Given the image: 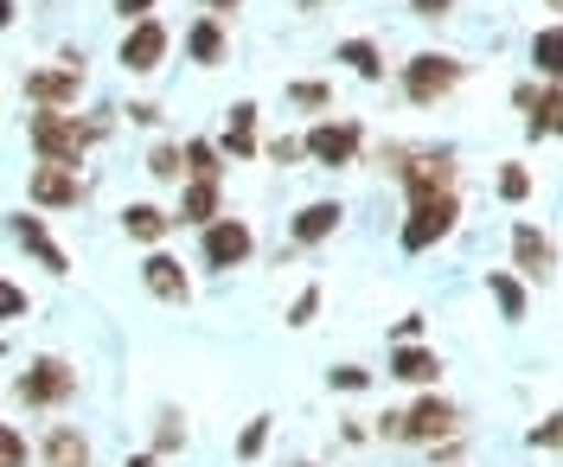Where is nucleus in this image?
I'll return each instance as SVG.
<instances>
[{"label":"nucleus","mask_w":563,"mask_h":467,"mask_svg":"<svg viewBox=\"0 0 563 467\" xmlns=\"http://www.w3.org/2000/svg\"><path fill=\"white\" fill-rule=\"evenodd\" d=\"M26 135H33L45 167H77L84 147L103 142V122H77V115H65V109H38L33 122H26Z\"/></svg>","instance_id":"f257e3e1"},{"label":"nucleus","mask_w":563,"mask_h":467,"mask_svg":"<svg viewBox=\"0 0 563 467\" xmlns=\"http://www.w3.org/2000/svg\"><path fill=\"white\" fill-rule=\"evenodd\" d=\"M461 224V199L455 192H435V199H410V218H404V231H397V244L410 256H422V251H435L449 231Z\"/></svg>","instance_id":"f03ea898"},{"label":"nucleus","mask_w":563,"mask_h":467,"mask_svg":"<svg viewBox=\"0 0 563 467\" xmlns=\"http://www.w3.org/2000/svg\"><path fill=\"white\" fill-rule=\"evenodd\" d=\"M461 77H467V65H461L455 52H417V58L404 65V97H410V103H442Z\"/></svg>","instance_id":"7ed1b4c3"},{"label":"nucleus","mask_w":563,"mask_h":467,"mask_svg":"<svg viewBox=\"0 0 563 467\" xmlns=\"http://www.w3.org/2000/svg\"><path fill=\"white\" fill-rule=\"evenodd\" d=\"M13 391H20V403H26V410H58V403L77 391V371H70L58 353H38V359L20 371V385H13Z\"/></svg>","instance_id":"20e7f679"},{"label":"nucleus","mask_w":563,"mask_h":467,"mask_svg":"<svg viewBox=\"0 0 563 467\" xmlns=\"http://www.w3.org/2000/svg\"><path fill=\"white\" fill-rule=\"evenodd\" d=\"M358 142H365L358 122H314V129L301 135V154H308L314 167H352V160H358Z\"/></svg>","instance_id":"39448f33"},{"label":"nucleus","mask_w":563,"mask_h":467,"mask_svg":"<svg viewBox=\"0 0 563 467\" xmlns=\"http://www.w3.org/2000/svg\"><path fill=\"white\" fill-rule=\"evenodd\" d=\"M256 237H250L244 218H211L206 224V269H244Z\"/></svg>","instance_id":"423d86ee"},{"label":"nucleus","mask_w":563,"mask_h":467,"mask_svg":"<svg viewBox=\"0 0 563 467\" xmlns=\"http://www.w3.org/2000/svg\"><path fill=\"white\" fill-rule=\"evenodd\" d=\"M397 174L410 186V199H435V192H455V154H404L397 147Z\"/></svg>","instance_id":"0eeeda50"},{"label":"nucleus","mask_w":563,"mask_h":467,"mask_svg":"<svg viewBox=\"0 0 563 467\" xmlns=\"http://www.w3.org/2000/svg\"><path fill=\"white\" fill-rule=\"evenodd\" d=\"M167 26L147 13V20H135L129 33H122V71H135V77H147V71H161V58H167Z\"/></svg>","instance_id":"6e6552de"},{"label":"nucleus","mask_w":563,"mask_h":467,"mask_svg":"<svg viewBox=\"0 0 563 467\" xmlns=\"http://www.w3.org/2000/svg\"><path fill=\"white\" fill-rule=\"evenodd\" d=\"M461 430V410L449 397H422L417 410H404V435L397 442H449Z\"/></svg>","instance_id":"1a4fd4ad"},{"label":"nucleus","mask_w":563,"mask_h":467,"mask_svg":"<svg viewBox=\"0 0 563 467\" xmlns=\"http://www.w3.org/2000/svg\"><path fill=\"white\" fill-rule=\"evenodd\" d=\"M26 192H33L38 212H70V205L84 199V180H77V167H45V160H38V174H33Z\"/></svg>","instance_id":"9d476101"},{"label":"nucleus","mask_w":563,"mask_h":467,"mask_svg":"<svg viewBox=\"0 0 563 467\" xmlns=\"http://www.w3.org/2000/svg\"><path fill=\"white\" fill-rule=\"evenodd\" d=\"M77 90H84V65L26 71V103H38V109H65V103H77Z\"/></svg>","instance_id":"9b49d317"},{"label":"nucleus","mask_w":563,"mask_h":467,"mask_svg":"<svg viewBox=\"0 0 563 467\" xmlns=\"http://www.w3.org/2000/svg\"><path fill=\"white\" fill-rule=\"evenodd\" d=\"M512 256H519V269L531 282H551V269H558V251H551V237L538 224H512Z\"/></svg>","instance_id":"f8f14e48"},{"label":"nucleus","mask_w":563,"mask_h":467,"mask_svg":"<svg viewBox=\"0 0 563 467\" xmlns=\"http://www.w3.org/2000/svg\"><path fill=\"white\" fill-rule=\"evenodd\" d=\"M141 282H147V294H161V301H186V294H192V276H186L179 256H167V251H147Z\"/></svg>","instance_id":"ddd939ff"},{"label":"nucleus","mask_w":563,"mask_h":467,"mask_svg":"<svg viewBox=\"0 0 563 467\" xmlns=\"http://www.w3.org/2000/svg\"><path fill=\"white\" fill-rule=\"evenodd\" d=\"M340 218H346L340 199H314V205H301V212H295L288 231H295V244H327V237L340 231Z\"/></svg>","instance_id":"4468645a"},{"label":"nucleus","mask_w":563,"mask_h":467,"mask_svg":"<svg viewBox=\"0 0 563 467\" xmlns=\"http://www.w3.org/2000/svg\"><path fill=\"white\" fill-rule=\"evenodd\" d=\"M211 218H224V192H218V180H186L174 224H199V231H206Z\"/></svg>","instance_id":"2eb2a0df"},{"label":"nucleus","mask_w":563,"mask_h":467,"mask_svg":"<svg viewBox=\"0 0 563 467\" xmlns=\"http://www.w3.org/2000/svg\"><path fill=\"white\" fill-rule=\"evenodd\" d=\"M13 237H20V244H26V251L38 256V263H45V269H52V276H70V256L58 251V244H52V231H45V218H13Z\"/></svg>","instance_id":"dca6fc26"},{"label":"nucleus","mask_w":563,"mask_h":467,"mask_svg":"<svg viewBox=\"0 0 563 467\" xmlns=\"http://www.w3.org/2000/svg\"><path fill=\"white\" fill-rule=\"evenodd\" d=\"M122 231H129L135 244H147V251H161V237L174 231V212H161V205H147V199H135V205L122 212Z\"/></svg>","instance_id":"f3484780"},{"label":"nucleus","mask_w":563,"mask_h":467,"mask_svg":"<svg viewBox=\"0 0 563 467\" xmlns=\"http://www.w3.org/2000/svg\"><path fill=\"white\" fill-rule=\"evenodd\" d=\"M390 378H404V385H435V378H442V359H435L429 346H397V353H390Z\"/></svg>","instance_id":"a211bd4d"},{"label":"nucleus","mask_w":563,"mask_h":467,"mask_svg":"<svg viewBox=\"0 0 563 467\" xmlns=\"http://www.w3.org/2000/svg\"><path fill=\"white\" fill-rule=\"evenodd\" d=\"M186 52H192V65H224V20L199 13L192 33H186Z\"/></svg>","instance_id":"6ab92c4d"},{"label":"nucleus","mask_w":563,"mask_h":467,"mask_svg":"<svg viewBox=\"0 0 563 467\" xmlns=\"http://www.w3.org/2000/svg\"><path fill=\"white\" fill-rule=\"evenodd\" d=\"M218 154H231V160H250V154H256V103L231 109V122H224V147H218Z\"/></svg>","instance_id":"aec40b11"},{"label":"nucleus","mask_w":563,"mask_h":467,"mask_svg":"<svg viewBox=\"0 0 563 467\" xmlns=\"http://www.w3.org/2000/svg\"><path fill=\"white\" fill-rule=\"evenodd\" d=\"M45 467H90V442L70 423H58V430L45 435Z\"/></svg>","instance_id":"412c9836"},{"label":"nucleus","mask_w":563,"mask_h":467,"mask_svg":"<svg viewBox=\"0 0 563 467\" xmlns=\"http://www.w3.org/2000/svg\"><path fill=\"white\" fill-rule=\"evenodd\" d=\"M333 58H340V65H352V77H365V84H385V52H378L372 38H346Z\"/></svg>","instance_id":"4be33fe9"},{"label":"nucleus","mask_w":563,"mask_h":467,"mask_svg":"<svg viewBox=\"0 0 563 467\" xmlns=\"http://www.w3.org/2000/svg\"><path fill=\"white\" fill-rule=\"evenodd\" d=\"M487 294L493 301H499V314H506V321H526V282H519V276H506V269H487Z\"/></svg>","instance_id":"5701e85b"},{"label":"nucleus","mask_w":563,"mask_h":467,"mask_svg":"<svg viewBox=\"0 0 563 467\" xmlns=\"http://www.w3.org/2000/svg\"><path fill=\"white\" fill-rule=\"evenodd\" d=\"M526 135H531V142L558 135V84H544V90H538V103L526 109Z\"/></svg>","instance_id":"b1692460"},{"label":"nucleus","mask_w":563,"mask_h":467,"mask_svg":"<svg viewBox=\"0 0 563 467\" xmlns=\"http://www.w3.org/2000/svg\"><path fill=\"white\" fill-rule=\"evenodd\" d=\"M179 167H186L192 180H218V174H224V154H218L211 142H186L179 147Z\"/></svg>","instance_id":"393cba45"},{"label":"nucleus","mask_w":563,"mask_h":467,"mask_svg":"<svg viewBox=\"0 0 563 467\" xmlns=\"http://www.w3.org/2000/svg\"><path fill=\"white\" fill-rule=\"evenodd\" d=\"M558 58H563V33H558V26H544V33L531 38V65L544 71V84H558V71H563Z\"/></svg>","instance_id":"a878e982"},{"label":"nucleus","mask_w":563,"mask_h":467,"mask_svg":"<svg viewBox=\"0 0 563 467\" xmlns=\"http://www.w3.org/2000/svg\"><path fill=\"white\" fill-rule=\"evenodd\" d=\"M499 199H506V205H526V199H531V174L519 167V160H506V167H499Z\"/></svg>","instance_id":"bb28decb"},{"label":"nucleus","mask_w":563,"mask_h":467,"mask_svg":"<svg viewBox=\"0 0 563 467\" xmlns=\"http://www.w3.org/2000/svg\"><path fill=\"white\" fill-rule=\"evenodd\" d=\"M26 462H33V448H26V430L0 423V467H26Z\"/></svg>","instance_id":"cd10ccee"},{"label":"nucleus","mask_w":563,"mask_h":467,"mask_svg":"<svg viewBox=\"0 0 563 467\" xmlns=\"http://www.w3.org/2000/svg\"><path fill=\"white\" fill-rule=\"evenodd\" d=\"M288 103L295 109H327L333 103V90H327L320 77H301V84H288Z\"/></svg>","instance_id":"c85d7f7f"},{"label":"nucleus","mask_w":563,"mask_h":467,"mask_svg":"<svg viewBox=\"0 0 563 467\" xmlns=\"http://www.w3.org/2000/svg\"><path fill=\"white\" fill-rule=\"evenodd\" d=\"M269 423H276V416H250V423H244V435H238V462H256V455H263Z\"/></svg>","instance_id":"c756f323"},{"label":"nucleus","mask_w":563,"mask_h":467,"mask_svg":"<svg viewBox=\"0 0 563 467\" xmlns=\"http://www.w3.org/2000/svg\"><path fill=\"white\" fill-rule=\"evenodd\" d=\"M147 174H154V180H179V174H186V167H179V147L174 142H154V154H147Z\"/></svg>","instance_id":"7c9ffc66"},{"label":"nucleus","mask_w":563,"mask_h":467,"mask_svg":"<svg viewBox=\"0 0 563 467\" xmlns=\"http://www.w3.org/2000/svg\"><path fill=\"white\" fill-rule=\"evenodd\" d=\"M327 385H333V391H346V397H358L365 385H372V371H365V365H333V371H327Z\"/></svg>","instance_id":"2f4dec72"},{"label":"nucleus","mask_w":563,"mask_h":467,"mask_svg":"<svg viewBox=\"0 0 563 467\" xmlns=\"http://www.w3.org/2000/svg\"><path fill=\"white\" fill-rule=\"evenodd\" d=\"M26 308H33V301H26V288H13L7 276H0V326H7V321H26Z\"/></svg>","instance_id":"473e14b6"},{"label":"nucleus","mask_w":563,"mask_h":467,"mask_svg":"<svg viewBox=\"0 0 563 467\" xmlns=\"http://www.w3.org/2000/svg\"><path fill=\"white\" fill-rule=\"evenodd\" d=\"M314 314H320V288H301L295 308H288V326H314Z\"/></svg>","instance_id":"72a5a7b5"},{"label":"nucleus","mask_w":563,"mask_h":467,"mask_svg":"<svg viewBox=\"0 0 563 467\" xmlns=\"http://www.w3.org/2000/svg\"><path fill=\"white\" fill-rule=\"evenodd\" d=\"M179 442H186V430H179V416L167 410V416H161V435H154V455H174Z\"/></svg>","instance_id":"f704fd0d"},{"label":"nucleus","mask_w":563,"mask_h":467,"mask_svg":"<svg viewBox=\"0 0 563 467\" xmlns=\"http://www.w3.org/2000/svg\"><path fill=\"white\" fill-rule=\"evenodd\" d=\"M269 160L295 167V160H308V154H301V142H295V135H282V142H269Z\"/></svg>","instance_id":"c9c22d12"},{"label":"nucleus","mask_w":563,"mask_h":467,"mask_svg":"<svg viewBox=\"0 0 563 467\" xmlns=\"http://www.w3.org/2000/svg\"><path fill=\"white\" fill-rule=\"evenodd\" d=\"M558 416H544V423H538V430H531V448H544V455H551V448H558Z\"/></svg>","instance_id":"e433bc0d"},{"label":"nucleus","mask_w":563,"mask_h":467,"mask_svg":"<svg viewBox=\"0 0 563 467\" xmlns=\"http://www.w3.org/2000/svg\"><path fill=\"white\" fill-rule=\"evenodd\" d=\"M449 7H455V0H410L417 20H449Z\"/></svg>","instance_id":"4c0bfd02"},{"label":"nucleus","mask_w":563,"mask_h":467,"mask_svg":"<svg viewBox=\"0 0 563 467\" xmlns=\"http://www.w3.org/2000/svg\"><path fill=\"white\" fill-rule=\"evenodd\" d=\"M422 340V314H404V321H397V346H417Z\"/></svg>","instance_id":"58836bf2"},{"label":"nucleus","mask_w":563,"mask_h":467,"mask_svg":"<svg viewBox=\"0 0 563 467\" xmlns=\"http://www.w3.org/2000/svg\"><path fill=\"white\" fill-rule=\"evenodd\" d=\"M115 13L135 26V20H147V13H154V0H115Z\"/></svg>","instance_id":"ea45409f"},{"label":"nucleus","mask_w":563,"mask_h":467,"mask_svg":"<svg viewBox=\"0 0 563 467\" xmlns=\"http://www.w3.org/2000/svg\"><path fill=\"white\" fill-rule=\"evenodd\" d=\"M129 122H141V129H154V122H161V109H154V103H129Z\"/></svg>","instance_id":"a19ab883"},{"label":"nucleus","mask_w":563,"mask_h":467,"mask_svg":"<svg viewBox=\"0 0 563 467\" xmlns=\"http://www.w3.org/2000/svg\"><path fill=\"white\" fill-rule=\"evenodd\" d=\"M378 435H390V442H397V435H404V410H385V416H378Z\"/></svg>","instance_id":"79ce46f5"},{"label":"nucleus","mask_w":563,"mask_h":467,"mask_svg":"<svg viewBox=\"0 0 563 467\" xmlns=\"http://www.w3.org/2000/svg\"><path fill=\"white\" fill-rule=\"evenodd\" d=\"M238 7H244V0H206V13H211V20H224V13H238Z\"/></svg>","instance_id":"37998d69"},{"label":"nucleus","mask_w":563,"mask_h":467,"mask_svg":"<svg viewBox=\"0 0 563 467\" xmlns=\"http://www.w3.org/2000/svg\"><path fill=\"white\" fill-rule=\"evenodd\" d=\"M7 26H13V0H0V33H7Z\"/></svg>","instance_id":"c03bdc74"},{"label":"nucleus","mask_w":563,"mask_h":467,"mask_svg":"<svg viewBox=\"0 0 563 467\" xmlns=\"http://www.w3.org/2000/svg\"><path fill=\"white\" fill-rule=\"evenodd\" d=\"M122 467H161V455H135V462H122Z\"/></svg>","instance_id":"a18cd8bd"},{"label":"nucleus","mask_w":563,"mask_h":467,"mask_svg":"<svg viewBox=\"0 0 563 467\" xmlns=\"http://www.w3.org/2000/svg\"><path fill=\"white\" fill-rule=\"evenodd\" d=\"M301 467H314V462H301Z\"/></svg>","instance_id":"49530a36"}]
</instances>
